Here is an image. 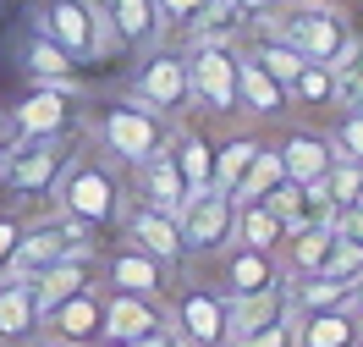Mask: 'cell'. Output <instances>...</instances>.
Listing matches in <instances>:
<instances>
[{
    "instance_id": "34",
    "label": "cell",
    "mask_w": 363,
    "mask_h": 347,
    "mask_svg": "<svg viewBox=\"0 0 363 347\" xmlns=\"http://www.w3.org/2000/svg\"><path fill=\"white\" fill-rule=\"evenodd\" d=\"M325 182V199H330V209H352V204H363V165L358 160H330V171L319 177Z\"/></svg>"
},
{
    "instance_id": "26",
    "label": "cell",
    "mask_w": 363,
    "mask_h": 347,
    "mask_svg": "<svg viewBox=\"0 0 363 347\" xmlns=\"http://www.w3.org/2000/svg\"><path fill=\"white\" fill-rule=\"evenodd\" d=\"M17 61H23V72L33 77V83H61V77H72V72H77V61H72L55 39H45L39 28H28V33H23Z\"/></svg>"
},
{
    "instance_id": "28",
    "label": "cell",
    "mask_w": 363,
    "mask_h": 347,
    "mask_svg": "<svg viewBox=\"0 0 363 347\" xmlns=\"http://www.w3.org/2000/svg\"><path fill=\"white\" fill-rule=\"evenodd\" d=\"M231 237H237V243H253V248H281L286 226H281V215H275V209L264 204V199H253V204H237Z\"/></svg>"
},
{
    "instance_id": "49",
    "label": "cell",
    "mask_w": 363,
    "mask_h": 347,
    "mask_svg": "<svg viewBox=\"0 0 363 347\" xmlns=\"http://www.w3.org/2000/svg\"><path fill=\"white\" fill-rule=\"evenodd\" d=\"M358 347H363V342H358Z\"/></svg>"
},
{
    "instance_id": "30",
    "label": "cell",
    "mask_w": 363,
    "mask_h": 347,
    "mask_svg": "<svg viewBox=\"0 0 363 347\" xmlns=\"http://www.w3.org/2000/svg\"><path fill=\"white\" fill-rule=\"evenodd\" d=\"M281 177H286V171H281V149H275V143H259L248 171H242V182L231 187V199H237V204H253V199H264Z\"/></svg>"
},
{
    "instance_id": "25",
    "label": "cell",
    "mask_w": 363,
    "mask_h": 347,
    "mask_svg": "<svg viewBox=\"0 0 363 347\" xmlns=\"http://www.w3.org/2000/svg\"><path fill=\"white\" fill-rule=\"evenodd\" d=\"M171 160H177L187 193H204L209 187V165H215V143L199 127H171Z\"/></svg>"
},
{
    "instance_id": "15",
    "label": "cell",
    "mask_w": 363,
    "mask_h": 347,
    "mask_svg": "<svg viewBox=\"0 0 363 347\" xmlns=\"http://www.w3.org/2000/svg\"><path fill=\"white\" fill-rule=\"evenodd\" d=\"M99 276H105V281H99L105 292H138V298H160V292H165V281H171V270H165L160 259H149L143 248L121 243V248H111V254H105Z\"/></svg>"
},
{
    "instance_id": "7",
    "label": "cell",
    "mask_w": 363,
    "mask_h": 347,
    "mask_svg": "<svg viewBox=\"0 0 363 347\" xmlns=\"http://www.w3.org/2000/svg\"><path fill=\"white\" fill-rule=\"evenodd\" d=\"M77 248H94V231H83L77 221H67V215L33 221V226H23V237H17V254H11V265H6V276L33 281L39 270H50L55 259L77 254Z\"/></svg>"
},
{
    "instance_id": "35",
    "label": "cell",
    "mask_w": 363,
    "mask_h": 347,
    "mask_svg": "<svg viewBox=\"0 0 363 347\" xmlns=\"http://www.w3.org/2000/svg\"><path fill=\"white\" fill-rule=\"evenodd\" d=\"M330 149H336V160H358L363 165V105L341 111L336 133H330Z\"/></svg>"
},
{
    "instance_id": "6",
    "label": "cell",
    "mask_w": 363,
    "mask_h": 347,
    "mask_svg": "<svg viewBox=\"0 0 363 347\" xmlns=\"http://www.w3.org/2000/svg\"><path fill=\"white\" fill-rule=\"evenodd\" d=\"M231 221H237V199L220 193V187H204V193H187L177 209V231H182V259H204L220 254L231 243Z\"/></svg>"
},
{
    "instance_id": "21",
    "label": "cell",
    "mask_w": 363,
    "mask_h": 347,
    "mask_svg": "<svg viewBox=\"0 0 363 347\" xmlns=\"http://www.w3.org/2000/svg\"><path fill=\"white\" fill-rule=\"evenodd\" d=\"M286 105H292L286 89L253 61L248 50H237V111H248V116H281Z\"/></svg>"
},
{
    "instance_id": "27",
    "label": "cell",
    "mask_w": 363,
    "mask_h": 347,
    "mask_svg": "<svg viewBox=\"0 0 363 347\" xmlns=\"http://www.w3.org/2000/svg\"><path fill=\"white\" fill-rule=\"evenodd\" d=\"M297 347H358L352 309H308V314H297Z\"/></svg>"
},
{
    "instance_id": "24",
    "label": "cell",
    "mask_w": 363,
    "mask_h": 347,
    "mask_svg": "<svg viewBox=\"0 0 363 347\" xmlns=\"http://www.w3.org/2000/svg\"><path fill=\"white\" fill-rule=\"evenodd\" d=\"M83 287H94V248H77V254L55 259L50 270H39V276H33V292H39V309H55L61 298H72V292H83Z\"/></svg>"
},
{
    "instance_id": "46",
    "label": "cell",
    "mask_w": 363,
    "mask_h": 347,
    "mask_svg": "<svg viewBox=\"0 0 363 347\" xmlns=\"http://www.w3.org/2000/svg\"><path fill=\"white\" fill-rule=\"evenodd\" d=\"M39 347H67V342H39Z\"/></svg>"
},
{
    "instance_id": "19",
    "label": "cell",
    "mask_w": 363,
    "mask_h": 347,
    "mask_svg": "<svg viewBox=\"0 0 363 347\" xmlns=\"http://www.w3.org/2000/svg\"><path fill=\"white\" fill-rule=\"evenodd\" d=\"M133 193L138 204H155V209H171L177 215L182 209V199H187V182H182V171H177V160H171V143L160 149V155H149L143 165H133Z\"/></svg>"
},
{
    "instance_id": "43",
    "label": "cell",
    "mask_w": 363,
    "mask_h": 347,
    "mask_svg": "<svg viewBox=\"0 0 363 347\" xmlns=\"http://www.w3.org/2000/svg\"><path fill=\"white\" fill-rule=\"evenodd\" d=\"M352 336L363 342V309H352Z\"/></svg>"
},
{
    "instance_id": "44",
    "label": "cell",
    "mask_w": 363,
    "mask_h": 347,
    "mask_svg": "<svg viewBox=\"0 0 363 347\" xmlns=\"http://www.w3.org/2000/svg\"><path fill=\"white\" fill-rule=\"evenodd\" d=\"M352 309H363V276L352 281Z\"/></svg>"
},
{
    "instance_id": "37",
    "label": "cell",
    "mask_w": 363,
    "mask_h": 347,
    "mask_svg": "<svg viewBox=\"0 0 363 347\" xmlns=\"http://www.w3.org/2000/svg\"><path fill=\"white\" fill-rule=\"evenodd\" d=\"M237 347H297V314H281V320L259 325V331H248Z\"/></svg>"
},
{
    "instance_id": "31",
    "label": "cell",
    "mask_w": 363,
    "mask_h": 347,
    "mask_svg": "<svg viewBox=\"0 0 363 347\" xmlns=\"http://www.w3.org/2000/svg\"><path fill=\"white\" fill-rule=\"evenodd\" d=\"M253 149H259V138H253V133H237V138L215 143V165H209V187H220V193H231V187L242 182V171H248Z\"/></svg>"
},
{
    "instance_id": "41",
    "label": "cell",
    "mask_w": 363,
    "mask_h": 347,
    "mask_svg": "<svg viewBox=\"0 0 363 347\" xmlns=\"http://www.w3.org/2000/svg\"><path fill=\"white\" fill-rule=\"evenodd\" d=\"M17 237H23L17 221H0V276H6V265H11V254H17Z\"/></svg>"
},
{
    "instance_id": "39",
    "label": "cell",
    "mask_w": 363,
    "mask_h": 347,
    "mask_svg": "<svg viewBox=\"0 0 363 347\" xmlns=\"http://www.w3.org/2000/svg\"><path fill=\"white\" fill-rule=\"evenodd\" d=\"M231 6H237L248 23H270L275 11H281V0H231Z\"/></svg>"
},
{
    "instance_id": "1",
    "label": "cell",
    "mask_w": 363,
    "mask_h": 347,
    "mask_svg": "<svg viewBox=\"0 0 363 347\" xmlns=\"http://www.w3.org/2000/svg\"><path fill=\"white\" fill-rule=\"evenodd\" d=\"M127 204H133V193H127V182L116 177V165L83 160V155L67 165V177H61V187H55V209H61L67 221H77L83 231L121 226Z\"/></svg>"
},
{
    "instance_id": "33",
    "label": "cell",
    "mask_w": 363,
    "mask_h": 347,
    "mask_svg": "<svg viewBox=\"0 0 363 347\" xmlns=\"http://www.w3.org/2000/svg\"><path fill=\"white\" fill-rule=\"evenodd\" d=\"M330 72H336V111L363 105V39H352V45L341 50L336 61H330Z\"/></svg>"
},
{
    "instance_id": "14",
    "label": "cell",
    "mask_w": 363,
    "mask_h": 347,
    "mask_svg": "<svg viewBox=\"0 0 363 347\" xmlns=\"http://www.w3.org/2000/svg\"><path fill=\"white\" fill-rule=\"evenodd\" d=\"M121 237L133 243V248H143L149 259H160L165 270H177L182 265V231H177V215L171 209H155V204H127V215H121Z\"/></svg>"
},
{
    "instance_id": "3",
    "label": "cell",
    "mask_w": 363,
    "mask_h": 347,
    "mask_svg": "<svg viewBox=\"0 0 363 347\" xmlns=\"http://www.w3.org/2000/svg\"><path fill=\"white\" fill-rule=\"evenodd\" d=\"M77 160L72 133H45V138H11L0 155V187L17 199H45L61 187L67 165Z\"/></svg>"
},
{
    "instance_id": "36",
    "label": "cell",
    "mask_w": 363,
    "mask_h": 347,
    "mask_svg": "<svg viewBox=\"0 0 363 347\" xmlns=\"http://www.w3.org/2000/svg\"><path fill=\"white\" fill-rule=\"evenodd\" d=\"M319 276L358 281L363 276V248L352 243V237H341V231H336V243H330V254H325V270H319Z\"/></svg>"
},
{
    "instance_id": "48",
    "label": "cell",
    "mask_w": 363,
    "mask_h": 347,
    "mask_svg": "<svg viewBox=\"0 0 363 347\" xmlns=\"http://www.w3.org/2000/svg\"><path fill=\"white\" fill-rule=\"evenodd\" d=\"M177 347H187V342H177Z\"/></svg>"
},
{
    "instance_id": "10",
    "label": "cell",
    "mask_w": 363,
    "mask_h": 347,
    "mask_svg": "<svg viewBox=\"0 0 363 347\" xmlns=\"http://www.w3.org/2000/svg\"><path fill=\"white\" fill-rule=\"evenodd\" d=\"M133 99H143L149 111L177 121V116L193 105V89H187V50H155V55L133 72Z\"/></svg>"
},
{
    "instance_id": "9",
    "label": "cell",
    "mask_w": 363,
    "mask_h": 347,
    "mask_svg": "<svg viewBox=\"0 0 363 347\" xmlns=\"http://www.w3.org/2000/svg\"><path fill=\"white\" fill-rule=\"evenodd\" d=\"M237 50L242 45H187V89L204 111H237Z\"/></svg>"
},
{
    "instance_id": "47",
    "label": "cell",
    "mask_w": 363,
    "mask_h": 347,
    "mask_svg": "<svg viewBox=\"0 0 363 347\" xmlns=\"http://www.w3.org/2000/svg\"><path fill=\"white\" fill-rule=\"evenodd\" d=\"M319 6H341V0H319Z\"/></svg>"
},
{
    "instance_id": "5",
    "label": "cell",
    "mask_w": 363,
    "mask_h": 347,
    "mask_svg": "<svg viewBox=\"0 0 363 347\" xmlns=\"http://www.w3.org/2000/svg\"><path fill=\"white\" fill-rule=\"evenodd\" d=\"M275 33H281L303 61H325V67L358 39L352 23L341 17V6H319V0H292V6L275 17Z\"/></svg>"
},
{
    "instance_id": "22",
    "label": "cell",
    "mask_w": 363,
    "mask_h": 347,
    "mask_svg": "<svg viewBox=\"0 0 363 347\" xmlns=\"http://www.w3.org/2000/svg\"><path fill=\"white\" fill-rule=\"evenodd\" d=\"M275 149H281V171H286L292 182H319V177L330 171V160H336L330 138H325V133H303V127L286 133Z\"/></svg>"
},
{
    "instance_id": "13",
    "label": "cell",
    "mask_w": 363,
    "mask_h": 347,
    "mask_svg": "<svg viewBox=\"0 0 363 347\" xmlns=\"http://www.w3.org/2000/svg\"><path fill=\"white\" fill-rule=\"evenodd\" d=\"M160 325H171V314L160 309V298H138V292H105L99 287V347L138 342Z\"/></svg>"
},
{
    "instance_id": "16",
    "label": "cell",
    "mask_w": 363,
    "mask_h": 347,
    "mask_svg": "<svg viewBox=\"0 0 363 347\" xmlns=\"http://www.w3.org/2000/svg\"><path fill=\"white\" fill-rule=\"evenodd\" d=\"M39 325H45V309H39L33 281L0 276V347H33Z\"/></svg>"
},
{
    "instance_id": "18",
    "label": "cell",
    "mask_w": 363,
    "mask_h": 347,
    "mask_svg": "<svg viewBox=\"0 0 363 347\" xmlns=\"http://www.w3.org/2000/svg\"><path fill=\"white\" fill-rule=\"evenodd\" d=\"M264 204L281 215V226L297 231V226H336V209L325 199V182H292V177H281V182L264 193Z\"/></svg>"
},
{
    "instance_id": "23",
    "label": "cell",
    "mask_w": 363,
    "mask_h": 347,
    "mask_svg": "<svg viewBox=\"0 0 363 347\" xmlns=\"http://www.w3.org/2000/svg\"><path fill=\"white\" fill-rule=\"evenodd\" d=\"M330 243H336V226H297V231L281 237L275 259H281L286 276H319V270H325V254H330Z\"/></svg>"
},
{
    "instance_id": "12",
    "label": "cell",
    "mask_w": 363,
    "mask_h": 347,
    "mask_svg": "<svg viewBox=\"0 0 363 347\" xmlns=\"http://www.w3.org/2000/svg\"><path fill=\"white\" fill-rule=\"evenodd\" d=\"M215 259H220V281H215V292H220L226 303L231 298H248V292H264V287H275V281H286L275 248H253V243H237V237H231Z\"/></svg>"
},
{
    "instance_id": "38",
    "label": "cell",
    "mask_w": 363,
    "mask_h": 347,
    "mask_svg": "<svg viewBox=\"0 0 363 347\" xmlns=\"http://www.w3.org/2000/svg\"><path fill=\"white\" fill-rule=\"evenodd\" d=\"M155 6H160V17H165V28H182V33H187L209 0H155Z\"/></svg>"
},
{
    "instance_id": "4",
    "label": "cell",
    "mask_w": 363,
    "mask_h": 347,
    "mask_svg": "<svg viewBox=\"0 0 363 347\" xmlns=\"http://www.w3.org/2000/svg\"><path fill=\"white\" fill-rule=\"evenodd\" d=\"M33 28L55 39V45L67 50L72 61L83 67V61H105L116 55V28L105 23V11H99V0H45L39 11H33Z\"/></svg>"
},
{
    "instance_id": "11",
    "label": "cell",
    "mask_w": 363,
    "mask_h": 347,
    "mask_svg": "<svg viewBox=\"0 0 363 347\" xmlns=\"http://www.w3.org/2000/svg\"><path fill=\"white\" fill-rule=\"evenodd\" d=\"M171 331L187 347H226V298L209 281H187L171 309Z\"/></svg>"
},
{
    "instance_id": "29",
    "label": "cell",
    "mask_w": 363,
    "mask_h": 347,
    "mask_svg": "<svg viewBox=\"0 0 363 347\" xmlns=\"http://www.w3.org/2000/svg\"><path fill=\"white\" fill-rule=\"evenodd\" d=\"M286 99L308 105V111H336V72L325 61H303V72L286 83Z\"/></svg>"
},
{
    "instance_id": "40",
    "label": "cell",
    "mask_w": 363,
    "mask_h": 347,
    "mask_svg": "<svg viewBox=\"0 0 363 347\" xmlns=\"http://www.w3.org/2000/svg\"><path fill=\"white\" fill-rule=\"evenodd\" d=\"M336 231H341V237H352V243L363 248V204L341 209V215H336Z\"/></svg>"
},
{
    "instance_id": "20",
    "label": "cell",
    "mask_w": 363,
    "mask_h": 347,
    "mask_svg": "<svg viewBox=\"0 0 363 347\" xmlns=\"http://www.w3.org/2000/svg\"><path fill=\"white\" fill-rule=\"evenodd\" d=\"M99 11L116 28V45L127 50H155L165 39V17H160L155 0H99Z\"/></svg>"
},
{
    "instance_id": "32",
    "label": "cell",
    "mask_w": 363,
    "mask_h": 347,
    "mask_svg": "<svg viewBox=\"0 0 363 347\" xmlns=\"http://www.w3.org/2000/svg\"><path fill=\"white\" fill-rule=\"evenodd\" d=\"M248 55H253V61H259V67H264V72H270V77H275V83H281V89L292 83L297 72H303V55H297V50L286 45L281 33H275V28H270V33H264V39H253V50H248Z\"/></svg>"
},
{
    "instance_id": "8",
    "label": "cell",
    "mask_w": 363,
    "mask_h": 347,
    "mask_svg": "<svg viewBox=\"0 0 363 347\" xmlns=\"http://www.w3.org/2000/svg\"><path fill=\"white\" fill-rule=\"evenodd\" d=\"M11 138H45V133H72L77 127V83H33V89L11 105Z\"/></svg>"
},
{
    "instance_id": "42",
    "label": "cell",
    "mask_w": 363,
    "mask_h": 347,
    "mask_svg": "<svg viewBox=\"0 0 363 347\" xmlns=\"http://www.w3.org/2000/svg\"><path fill=\"white\" fill-rule=\"evenodd\" d=\"M121 347H177V331H171V325H160V331L138 336V342H121Z\"/></svg>"
},
{
    "instance_id": "2",
    "label": "cell",
    "mask_w": 363,
    "mask_h": 347,
    "mask_svg": "<svg viewBox=\"0 0 363 347\" xmlns=\"http://www.w3.org/2000/svg\"><path fill=\"white\" fill-rule=\"evenodd\" d=\"M171 116L149 111L143 99H105L99 116H94V133H99V149L111 155L116 165H143L149 155H160L171 143Z\"/></svg>"
},
{
    "instance_id": "17",
    "label": "cell",
    "mask_w": 363,
    "mask_h": 347,
    "mask_svg": "<svg viewBox=\"0 0 363 347\" xmlns=\"http://www.w3.org/2000/svg\"><path fill=\"white\" fill-rule=\"evenodd\" d=\"M50 342H67V347H99V281L61 298L55 309H45V325Z\"/></svg>"
},
{
    "instance_id": "45",
    "label": "cell",
    "mask_w": 363,
    "mask_h": 347,
    "mask_svg": "<svg viewBox=\"0 0 363 347\" xmlns=\"http://www.w3.org/2000/svg\"><path fill=\"white\" fill-rule=\"evenodd\" d=\"M6 143H11V127H6V121H0V155H6Z\"/></svg>"
}]
</instances>
